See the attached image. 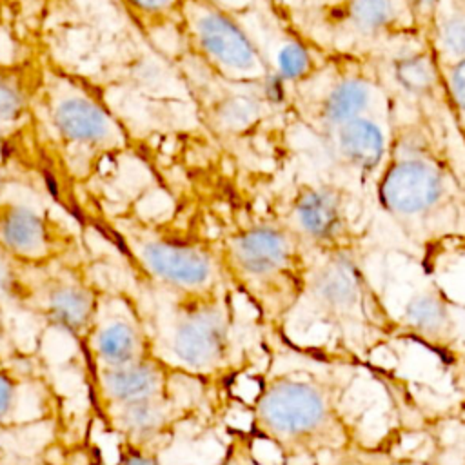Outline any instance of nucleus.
I'll list each match as a JSON object with an SVG mask.
<instances>
[{"label":"nucleus","mask_w":465,"mask_h":465,"mask_svg":"<svg viewBox=\"0 0 465 465\" xmlns=\"http://www.w3.org/2000/svg\"><path fill=\"white\" fill-rule=\"evenodd\" d=\"M258 114V105L247 96H234L222 105V120L232 127H243L251 124Z\"/></svg>","instance_id":"obj_23"},{"label":"nucleus","mask_w":465,"mask_h":465,"mask_svg":"<svg viewBox=\"0 0 465 465\" xmlns=\"http://www.w3.org/2000/svg\"><path fill=\"white\" fill-rule=\"evenodd\" d=\"M458 465H465V456L460 460V463H458Z\"/></svg>","instance_id":"obj_28"},{"label":"nucleus","mask_w":465,"mask_h":465,"mask_svg":"<svg viewBox=\"0 0 465 465\" xmlns=\"http://www.w3.org/2000/svg\"><path fill=\"white\" fill-rule=\"evenodd\" d=\"M173 0H133L134 5H138L143 11H160L167 7Z\"/></svg>","instance_id":"obj_26"},{"label":"nucleus","mask_w":465,"mask_h":465,"mask_svg":"<svg viewBox=\"0 0 465 465\" xmlns=\"http://www.w3.org/2000/svg\"><path fill=\"white\" fill-rule=\"evenodd\" d=\"M354 191L322 178L300 183L278 218L314 256L363 254L365 234L352 213Z\"/></svg>","instance_id":"obj_8"},{"label":"nucleus","mask_w":465,"mask_h":465,"mask_svg":"<svg viewBox=\"0 0 465 465\" xmlns=\"http://www.w3.org/2000/svg\"><path fill=\"white\" fill-rule=\"evenodd\" d=\"M302 116L312 133H327L365 116H392V100L367 60L323 56L300 82Z\"/></svg>","instance_id":"obj_7"},{"label":"nucleus","mask_w":465,"mask_h":465,"mask_svg":"<svg viewBox=\"0 0 465 465\" xmlns=\"http://www.w3.org/2000/svg\"><path fill=\"white\" fill-rule=\"evenodd\" d=\"M53 122L60 134L80 145H105L118 138V127L111 116L93 100L69 94L53 107Z\"/></svg>","instance_id":"obj_19"},{"label":"nucleus","mask_w":465,"mask_h":465,"mask_svg":"<svg viewBox=\"0 0 465 465\" xmlns=\"http://www.w3.org/2000/svg\"><path fill=\"white\" fill-rule=\"evenodd\" d=\"M372 191L427 265L465 251V178L445 134L425 118L392 109L391 147Z\"/></svg>","instance_id":"obj_1"},{"label":"nucleus","mask_w":465,"mask_h":465,"mask_svg":"<svg viewBox=\"0 0 465 465\" xmlns=\"http://www.w3.org/2000/svg\"><path fill=\"white\" fill-rule=\"evenodd\" d=\"M111 429L122 441L156 449L182 418V407L173 394L104 409Z\"/></svg>","instance_id":"obj_18"},{"label":"nucleus","mask_w":465,"mask_h":465,"mask_svg":"<svg viewBox=\"0 0 465 465\" xmlns=\"http://www.w3.org/2000/svg\"><path fill=\"white\" fill-rule=\"evenodd\" d=\"M218 254L225 280L263 322L282 325L302 303L312 258L278 218L231 232Z\"/></svg>","instance_id":"obj_3"},{"label":"nucleus","mask_w":465,"mask_h":465,"mask_svg":"<svg viewBox=\"0 0 465 465\" xmlns=\"http://www.w3.org/2000/svg\"><path fill=\"white\" fill-rule=\"evenodd\" d=\"M316 320L349 341H392L398 318L389 314L363 267V254H327L311 260L302 303Z\"/></svg>","instance_id":"obj_4"},{"label":"nucleus","mask_w":465,"mask_h":465,"mask_svg":"<svg viewBox=\"0 0 465 465\" xmlns=\"http://www.w3.org/2000/svg\"><path fill=\"white\" fill-rule=\"evenodd\" d=\"M173 298L160 340L162 358L176 371H222L234 351V311L225 287Z\"/></svg>","instance_id":"obj_6"},{"label":"nucleus","mask_w":465,"mask_h":465,"mask_svg":"<svg viewBox=\"0 0 465 465\" xmlns=\"http://www.w3.org/2000/svg\"><path fill=\"white\" fill-rule=\"evenodd\" d=\"M440 74L450 114L465 140V60L440 67Z\"/></svg>","instance_id":"obj_21"},{"label":"nucleus","mask_w":465,"mask_h":465,"mask_svg":"<svg viewBox=\"0 0 465 465\" xmlns=\"http://www.w3.org/2000/svg\"><path fill=\"white\" fill-rule=\"evenodd\" d=\"M64 247V234L42 211L20 202H0V254L4 258L36 267L51 263Z\"/></svg>","instance_id":"obj_13"},{"label":"nucleus","mask_w":465,"mask_h":465,"mask_svg":"<svg viewBox=\"0 0 465 465\" xmlns=\"http://www.w3.org/2000/svg\"><path fill=\"white\" fill-rule=\"evenodd\" d=\"M218 2H225V4H232V5H240V4H245L249 0H218Z\"/></svg>","instance_id":"obj_27"},{"label":"nucleus","mask_w":465,"mask_h":465,"mask_svg":"<svg viewBox=\"0 0 465 465\" xmlns=\"http://www.w3.org/2000/svg\"><path fill=\"white\" fill-rule=\"evenodd\" d=\"M191 25L203 53L229 74L263 78L269 73L256 44L227 15L209 7H196L191 13Z\"/></svg>","instance_id":"obj_12"},{"label":"nucleus","mask_w":465,"mask_h":465,"mask_svg":"<svg viewBox=\"0 0 465 465\" xmlns=\"http://www.w3.org/2000/svg\"><path fill=\"white\" fill-rule=\"evenodd\" d=\"M423 33L438 67L465 60V0H436Z\"/></svg>","instance_id":"obj_20"},{"label":"nucleus","mask_w":465,"mask_h":465,"mask_svg":"<svg viewBox=\"0 0 465 465\" xmlns=\"http://www.w3.org/2000/svg\"><path fill=\"white\" fill-rule=\"evenodd\" d=\"M316 134V133H314ZM318 145L331 178L349 189L372 187L389 154L392 116H365L318 133Z\"/></svg>","instance_id":"obj_10"},{"label":"nucleus","mask_w":465,"mask_h":465,"mask_svg":"<svg viewBox=\"0 0 465 465\" xmlns=\"http://www.w3.org/2000/svg\"><path fill=\"white\" fill-rule=\"evenodd\" d=\"M242 465H247V463H245V461H243V463H242Z\"/></svg>","instance_id":"obj_29"},{"label":"nucleus","mask_w":465,"mask_h":465,"mask_svg":"<svg viewBox=\"0 0 465 465\" xmlns=\"http://www.w3.org/2000/svg\"><path fill=\"white\" fill-rule=\"evenodd\" d=\"M89 354L96 367H120L154 351V343L136 318L124 312L96 316L85 336Z\"/></svg>","instance_id":"obj_17"},{"label":"nucleus","mask_w":465,"mask_h":465,"mask_svg":"<svg viewBox=\"0 0 465 465\" xmlns=\"http://www.w3.org/2000/svg\"><path fill=\"white\" fill-rule=\"evenodd\" d=\"M367 62L389 93L392 109L414 113L434 129H438L434 116L445 114L452 118L440 67L423 31H414L385 44Z\"/></svg>","instance_id":"obj_9"},{"label":"nucleus","mask_w":465,"mask_h":465,"mask_svg":"<svg viewBox=\"0 0 465 465\" xmlns=\"http://www.w3.org/2000/svg\"><path fill=\"white\" fill-rule=\"evenodd\" d=\"M174 371L176 369L158 352H151L120 367H96V392L104 409L169 396Z\"/></svg>","instance_id":"obj_15"},{"label":"nucleus","mask_w":465,"mask_h":465,"mask_svg":"<svg viewBox=\"0 0 465 465\" xmlns=\"http://www.w3.org/2000/svg\"><path fill=\"white\" fill-rule=\"evenodd\" d=\"M20 400L22 385L18 378L5 367H0V423H5L16 416Z\"/></svg>","instance_id":"obj_22"},{"label":"nucleus","mask_w":465,"mask_h":465,"mask_svg":"<svg viewBox=\"0 0 465 465\" xmlns=\"http://www.w3.org/2000/svg\"><path fill=\"white\" fill-rule=\"evenodd\" d=\"M349 383L327 371L269 376L251 407V432L282 458H345L360 449V430L345 409Z\"/></svg>","instance_id":"obj_2"},{"label":"nucleus","mask_w":465,"mask_h":465,"mask_svg":"<svg viewBox=\"0 0 465 465\" xmlns=\"http://www.w3.org/2000/svg\"><path fill=\"white\" fill-rule=\"evenodd\" d=\"M124 443V450L118 458L116 465H162L158 458V450L153 447H143V445H133V443Z\"/></svg>","instance_id":"obj_25"},{"label":"nucleus","mask_w":465,"mask_h":465,"mask_svg":"<svg viewBox=\"0 0 465 465\" xmlns=\"http://www.w3.org/2000/svg\"><path fill=\"white\" fill-rule=\"evenodd\" d=\"M309 47L367 60L385 44L421 31L414 0H307Z\"/></svg>","instance_id":"obj_5"},{"label":"nucleus","mask_w":465,"mask_h":465,"mask_svg":"<svg viewBox=\"0 0 465 465\" xmlns=\"http://www.w3.org/2000/svg\"><path fill=\"white\" fill-rule=\"evenodd\" d=\"M136 258L142 269L167 294H198L223 287L225 274L218 249L180 236L140 240Z\"/></svg>","instance_id":"obj_11"},{"label":"nucleus","mask_w":465,"mask_h":465,"mask_svg":"<svg viewBox=\"0 0 465 465\" xmlns=\"http://www.w3.org/2000/svg\"><path fill=\"white\" fill-rule=\"evenodd\" d=\"M35 302L36 311L51 327L80 340H85L98 316V298L93 287L69 276L44 282Z\"/></svg>","instance_id":"obj_16"},{"label":"nucleus","mask_w":465,"mask_h":465,"mask_svg":"<svg viewBox=\"0 0 465 465\" xmlns=\"http://www.w3.org/2000/svg\"><path fill=\"white\" fill-rule=\"evenodd\" d=\"M24 105L22 93L5 80H0V124L16 122L24 113Z\"/></svg>","instance_id":"obj_24"},{"label":"nucleus","mask_w":465,"mask_h":465,"mask_svg":"<svg viewBox=\"0 0 465 465\" xmlns=\"http://www.w3.org/2000/svg\"><path fill=\"white\" fill-rule=\"evenodd\" d=\"M396 340H411L423 345L447 365L461 361L460 336L447 296L429 285L416 292L398 318Z\"/></svg>","instance_id":"obj_14"}]
</instances>
